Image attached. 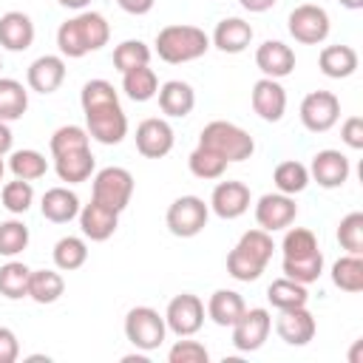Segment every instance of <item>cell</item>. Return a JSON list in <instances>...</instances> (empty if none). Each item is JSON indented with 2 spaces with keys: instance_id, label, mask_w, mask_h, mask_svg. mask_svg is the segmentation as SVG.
Returning a JSON list of instances; mask_svg holds the SVG:
<instances>
[{
  "instance_id": "obj_20",
  "label": "cell",
  "mask_w": 363,
  "mask_h": 363,
  "mask_svg": "<svg viewBox=\"0 0 363 363\" xmlns=\"http://www.w3.org/2000/svg\"><path fill=\"white\" fill-rule=\"evenodd\" d=\"M77 218H79L82 235L91 238V241H108L119 227V213L105 207V204H99V201H94V199H91V204L79 207Z\"/></svg>"
},
{
  "instance_id": "obj_15",
  "label": "cell",
  "mask_w": 363,
  "mask_h": 363,
  "mask_svg": "<svg viewBox=\"0 0 363 363\" xmlns=\"http://www.w3.org/2000/svg\"><path fill=\"white\" fill-rule=\"evenodd\" d=\"M173 128L167 125V119H159V116H150L145 122H139L136 128V150L145 156V159H162L173 150Z\"/></svg>"
},
{
  "instance_id": "obj_1",
  "label": "cell",
  "mask_w": 363,
  "mask_h": 363,
  "mask_svg": "<svg viewBox=\"0 0 363 363\" xmlns=\"http://www.w3.org/2000/svg\"><path fill=\"white\" fill-rule=\"evenodd\" d=\"M111 40V26L99 11H79L57 28V48L62 57L79 60L91 51H99Z\"/></svg>"
},
{
  "instance_id": "obj_22",
  "label": "cell",
  "mask_w": 363,
  "mask_h": 363,
  "mask_svg": "<svg viewBox=\"0 0 363 363\" xmlns=\"http://www.w3.org/2000/svg\"><path fill=\"white\" fill-rule=\"evenodd\" d=\"M210 43L224 54H241L252 43V26L241 17H224L216 23Z\"/></svg>"
},
{
  "instance_id": "obj_44",
  "label": "cell",
  "mask_w": 363,
  "mask_h": 363,
  "mask_svg": "<svg viewBox=\"0 0 363 363\" xmlns=\"http://www.w3.org/2000/svg\"><path fill=\"white\" fill-rule=\"evenodd\" d=\"M315 250H320V247H318V238H315L312 230H306V227H286V235L281 241L284 258H303V255H309Z\"/></svg>"
},
{
  "instance_id": "obj_55",
  "label": "cell",
  "mask_w": 363,
  "mask_h": 363,
  "mask_svg": "<svg viewBox=\"0 0 363 363\" xmlns=\"http://www.w3.org/2000/svg\"><path fill=\"white\" fill-rule=\"evenodd\" d=\"M3 173H6V162H3V153H0V182H3ZM3 187V184H0Z\"/></svg>"
},
{
  "instance_id": "obj_50",
  "label": "cell",
  "mask_w": 363,
  "mask_h": 363,
  "mask_svg": "<svg viewBox=\"0 0 363 363\" xmlns=\"http://www.w3.org/2000/svg\"><path fill=\"white\" fill-rule=\"evenodd\" d=\"M116 3H119V9H122V11L142 17V14H147V11L153 9V3H156V0H116Z\"/></svg>"
},
{
  "instance_id": "obj_52",
  "label": "cell",
  "mask_w": 363,
  "mask_h": 363,
  "mask_svg": "<svg viewBox=\"0 0 363 363\" xmlns=\"http://www.w3.org/2000/svg\"><path fill=\"white\" fill-rule=\"evenodd\" d=\"M11 142H14V133H11L9 122H3V119H0V153H3V156L11 150Z\"/></svg>"
},
{
  "instance_id": "obj_54",
  "label": "cell",
  "mask_w": 363,
  "mask_h": 363,
  "mask_svg": "<svg viewBox=\"0 0 363 363\" xmlns=\"http://www.w3.org/2000/svg\"><path fill=\"white\" fill-rule=\"evenodd\" d=\"M340 6H346V9L357 11V9H363V0H340Z\"/></svg>"
},
{
  "instance_id": "obj_47",
  "label": "cell",
  "mask_w": 363,
  "mask_h": 363,
  "mask_svg": "<svg viewBox=\"0 0 363 363\" xmlns=\"http://www.w3.org/2000/svg\"><path fill=\"white\" fill-rule=\"evenodd\" d=\"M167 360H170V363H207V360H210V352L204 349V343L182 337V340H176V343L170 346Z\"/></svg>"
},
{
  "instance_id": "obj_12",
  "label": "cell",
  "mask_w": 363,
  "mask_h": 363,
  "mask_svg": "<svg viewBox=\"0 0 363 363\" xmlns=\"http://www.w3.org/2000/svg\"><path fill=\"white\" fill-rule=\"evenodd\" d=\"M230 329H233V346L238 352H258L269 337L272 318L264 306H252V309H244Z\"/></svg>"
},
{
  "instance_id": "obj_7",
  "label": "cell",
  "mask_w": 363,
  "mask_h": 363,
  "mask_svg": "<svg viewBox=\"0 0 363 363\" xmlns=\"http://www.w3.org/2000/svg\"><path fill=\"white\" fill-rule=\"evenodd\" d=\"M85 113V130L91 139H96L99 145H119L128 136V116L122 111L119 102H108V105H96L82 111Z\"/></svg>"
},
{
  "instance_id": "obj_43",
  "label": "cell",
  "mask_w": 363,
  "mask_h": 363,
  "mask_svg": "<svg viewBox=\"0 0 363 363\" xmlns=\"http://www.w3.org/2000/svg\"><path fill=\"white\" fill-rule=\"evenodd\" d=\"M28 238H31L28 235V227L20 218L0 221V255H6V258L20 255L28 247Z\"/></svg>"
},
{
  "instance_id": "obj_5",
  "label": "cell",
  "mask_w": 363,
  "mask_h": 363,
  "mask_svg": "<svg viewBox=\"0 0 363 363\" xmlns=\"http://www.w3.org/2000/svg\"><path fill=\"white\" fill-rule=\"evenodd\" d=\"M167 323L164 315H159L153 306H133L125 315V337L139 349V352H153L164 343Z\"/></svg>"
},
{
  "instance_id": "obj_48",
  "label": "cell",
  "mask_w": 363,
  "mask_h": 363,
  "mask_svg": "<svg viewBox=\"0 0 363 363\" xmlns=\"http://www.w3.org/2000/svg\"><path fill=\"white\" fill-rule=\"evenodd\" d=\"M340 139L352 150H363V119L360 116H349L343 122V128H340Z\"/></svg>"
},
{
  "instance_id": "obj_38",
  "label": "cell",
  "mask_w": 363,
  "mask_h": 363,
  "mask_svg": "<svg viewBox=\"0 0 363 363\" xmlns=\"http://www.w3.org/2000/svg\"><path fill=\"white\" fill-rule=\"evenodd\" d=\"M227 164H230V162H227L224 156H218L216 150H210V147H204V145H199V147L190 153V159H187L190 173H193L196 179H204V182L221 179L224 170H227Z\"/></svg>"
},
{
  "instance_id": "obj_29",
  "label": "cell",
  "mask_w": 363,
  "mask_h": 363,
  "mask_svg": "<svg viewBox=\"0 0 363 363\" xmlns=\"http://www.w3.org/2000/svg\"><path fill=\"white\" fill-rule=\"evenodd\" d=\"M65 292V281L57 269H31L28 278V298L34 303H54Z\"/></svg>"
},
{
  "instance_id": "obj_25",
  "label": "cell",
  "mask_w": 363,
  "mask_h": 363,
  "mask_svg": "<svg viewBox=\"0 0 363 363\" xmlns=\"http://www.w3.org/2000/svg\"><path fill=\"white\" fill-rule=\"evenodd\" d=\"M79 199L74 190L68 187H51L43 193V201H40V213L43 218L54 221V224H68L71 218L79 216Z\"/></svg>"
},
{
  "instance_id": "obj_40",
  "label": "cell",
  "mask_w": 363,
  "mask_h": 363,
  "mask_svg": "<svg viewBox=\"0 0 363 363\" xmlns=\"http://www.w3.org/2000/svg\"><path fill=\"white\" fill-rule=\"evenodd\" d=\"M51 156H62V153H71V150H82V147H91V136L85 128L79 125H62L51 133Z\"/></svg>"
},
{
  "instance_id": "obj_39",
  "label": "cell",
  "mask_w": 363,
  "mask_h": 363,
  "mask_svg": "<svg viewBox=\"0 0 363 363\" xmlns=\"http://www.w3.org/2000/svg\"><path fill=\"white\" fill-rule=\"evenodd\" d=\"M281 269H284L286 278H292L298 284H312L323 272V252L315 250V252H309L303 258H284L281 261Z\"/></svg>"
},
{
  "instance_id": "obj_16",
  "label": "cell",
  "mask_w": 363,
  "mask_h": 363,
  "mask_svg": "<svg viewBox=\"0 0 363 363\" xmlns=\"http://www.w3.org/2000/svg\"><path fill=\"white\" fill-rule=\"evenodd\" d=\"M349 173H352V164H349V159H346L340 150L326 147V150H318V153L312 156L309 179H315V182H318L320 187H326V190L343 187L346 179H349Z\"/></svg>"
},
{
  "instance_id": "obj_3",
  "label": "cell",
  "mask_w": 363,
  "mask_h": 363,
  "mask_svg": "<svg viewBox=\"0 0 363 363\" xmlns=\"http://www.w3.org/2000/svg\"><path fill=\"white\" fill-rule=\"evenodd\" d=\"M156 54L159 60L170 62V65H182V62H193L199 57L207 54L210 48V37L204 34V28L199 26H164L156 34Z\"/></svg>"
},
{
  "instance_id": "obj_6",
  "label": "cell",
  "mask_w": 363,
  "mask_h": 363,
  "mask_svg": "<svg viewBox=\"0 0 363 363\" xmlns=\"http://www.w3.org/2000/svg\"><path fill=\"white\" fill-rule=\"evenodd\" d=\"M130 196H133V176L130 170L125 167H102L96 176H94V184H91V199L122 213L128 204H130Z\"/></svg>"
},
{
  "instance_id": "obj_30",
  "label": "cell",
  "mask_w": 363,
  "mask_h": 363,
  "mask_svg": "<svg viewBox=\"0 0 363 363\" xmlns=\"http://www.w3.org/2000/svg\"><path fill=\"white\" fill-rule=\"evenodd\" d=\"M267 301L281 312V309H295V306H306L309 301V292H306V284H298L292 278H275L269 286H267Z\"/></svg>"
},
{
  "instance_id": "obj_4",
  "label": "cell",
  "mask_w": 363,
  "mask_h": 363,
  "mask_svg": "<svg viewBox=\"0 0 363 363\" xmlns=\"http://www.w3.org/2000/svg\"><path fill=\"white\" fill-rule=\"evenodd\" d=\"M199 145L216 150L227 162H244L255 150L252 136L244 128H238L235 122H227V119H216V122L204 125L201 128V136H199Z\"/></svg>"
},
{
  "instance_id": "obj_31",
  "label": "cell",
  "mask_w": 363,
  "mask_h": 363,
  "mask_svg": "<svg viewBox=\"0 0 363 363\" xmlns=\"http://www.w3.org/2000/svg\"><path fill=\"white\" fill-rule=\"evenodd\" d=\"M122 91L128 94V99L133 102H147L159 94V79H156V71L147 68V65H139V68H130L122 74Z\"/></svg>"
},
{
  "instance_id": "obj_18",
  "label": "cell",
  "mask_w": 363,
  "mask_h": 363,
  "mask_svg": "<svg viewBox=\"0 0 363 363\" xmlns=\"http://www.w3.org/2000/svg\"><path fill=\"white\" fill-rule=\"evenodd\" d=\"M255 65L269 79H284L295 71V51L281 40H264L255 48Z\"/></svg>"
},
{
  "instance_id": "obj_24",
  "label": "cell",
  "mask_w": 363,
  "mask_h": 363,
  "mask_svg": "<svg viewBox=\"0 0 363 363\" xmlns=\"http://www.w3.org/2000/svg\"><path fill=\"white\" fill-rule=\"evenodd\" d=\"M159 108L164 116H173V119H182L187 116L193 108H196V91L190 82L184 79H167L162 88H159Z\"/></svg>"
},
{
  "instance_id": "obj_23",
  "label": "cell",
  "mask_w": 363,
  "mask_h": 363,
  "mask_svg": "<svg viewBox=\"0 0 363 363\" xmlns=\"http://www.w3.org/2000/svg\"><path fill=\"white\" fill-rule=\"evenodd\" d=\"M34 43V23L26 11L0 14V45L6 51H26Z\"/></svg>"
},
{
  "instance_id": "obj_56",
  "label": "cell",
  "mask_w": 363,
  "mask_h": 363,
  "mask_svg": "<svg viewBox=\"0 0 363 363\" xmlns=\"http://www.w3.org/2000/svg\"><path fill=\"white\" fill-rule=\"evenodd\" d=\"M0 68H3V57H0Z\"/></svg>"
},
{
  "instance_id": "obj_9",
  "label": "cell",
  "mask_w": 363,
  "mask_h": 363,
  "mask_svg": "<svg viewBox=\"0 0 363 363\" xmlns=\"http://www.w3.org/2000/svg\"><path fill=\"white\" fill-rule=\"evenodd\" d=\"M286 28L289 34L295 37V43H303V45H318L329 37V14L323 6H315V3H301L289 11V20H286Z\"/></svg>"
},
{
  "instance_id": "obj_2",
  "label": "cell",
  "mask_w": 363,
  "mask_h": 363,
  "mask_svg": "<svg viewBox=\"0 0 363 363\" xmlns=\"http://www.w3.org/2000/svg\"><path fill=\"white\" fill-rule=\"evenodd\" d=\"M272 250H275L272 233H267V230H261V227L247 230V233L238 238V244L230 250V255H227V272H230L235 281H244V284L258 281L261 272L267 269L269 258H272Z\"/></svg>"
},
{
  "instance_id": "obj_34",
  "label": "cell",
  "mask_w": 363,
  "mask_h": 363,
  "mask_svg": "<svg viewBox=\"0 0 363 363\" xmlns=\"http://www.w3.org/2000/svg\"><path fill=\"white\" fill-rule=\"evenodd\" d=\"M88 261V244L79 235H62L54 244V267L62 272H74Z\"/></svg>"
},
{
  "instance_id": "obj_53",
  "label": "cell",
  "mask_w": 363,
  "mask_h": 363,
  "mask_svg": "<svg viewBox=\"0 0 363 363\" xmlns=\"http://www.w3.org/2000/svg\"><path fill=\"white\" fill-rule=\"evenodd\" d=\"M60 6H65V9H77V11H85V6L91 3V0H57Z\"/></svg>"
},
{
  "instance_id": "obj_32",
  "label": "cell",
  "mask_w": 363,
  "mask_h": 363,
  "mask_svg": "<svg viewBox=\"0 0 363 363\" xmlns=\"http://www.w3.org/2000/svg\"><path fill=\"white\" fill-rule=\"evenodd\" d=\"M28 111V91L11 77H0V119L14 122Z\"/></svg>"
},
{
  "instance_id": "obj_33",
  "label": "cell",
  "mask_w": 363,
  "mask_h": 363,
  "mask_svg": "<svg viewBox=\"0 0 363 363\" xmlns=\"http://www.w3.org/2000/svg\"><path fill=\"white\" fill-rule=\"evenodd\" d=\"M272 182L278 187V193H286V196H295V193H303L306 184H309V167L298 159H286L275 167L272 173Z\"/></svg>"
},
{
  "instance_id": "obj_10",
  "label": "cell",
  "mask_w": 363,
  "mask_h": 363,
  "mask_svg": "<svg viewBox=\"0 0 363 363\" xmlns=\"http://www.w3.org/2000/svg\"><path fill=\"white\" fill-rule=\"evenodd\" d=\"M340 119V99L332 91H309L301 102V122L309 133H326Z\"/></svg>"
},
{
  "instance_id": "obj_42",
  "label": "cell",
  "mask_w": 363,
  "mask_h": 363,
  "mask_svg": "<svg viewBox=\"0 0 363 363\" xmlns=\"http://www.w3.org/2000/svg\"><path fill=\"white\" fill-rule=\"evenodd\" d=\"M0 199H3V207L11 216H23L34 204V187H31V182H23V179L6 182L0 187Z\"/></svg>"
},
{
  "instance_id": "obj_35",
  "label": "cell",
  "mask_w": 363,
  "mask_h": 363,
  "mask_svg": "<svg viewBox=\"0 0 363 363\" xmlns=\"http://www.w3.org/2000/svg\"><path fill=\"white\" fill-rule=\"evenodd\" d=\"M28 278H31V269L23 261L3 264L0 267V295L9 301L28 298Z\"/></svg>"
},
{
  "instance_id": "obj_11",
  "label": "cell",
  "mask_w": 363,
  "mask_h": 363,
  "mask_svg": "<svg viewBox=\"0 0 363 363\" xmlns=\"http://www.w3.org/2000/svg\"><path fill=\"white\" fill-rule=\"evenodd\" d=\"M164 323L173 335L179 337H193L201 326H204V303L199 295L193 292H182L176 298H170L167 309H164Z\"/></svg>"
},
{
  "instance_id": "obj_14",
  "label": "cell",
  "mask_w": 363,
  "mask_h": 363,
  "mask_svg": "<svg viewBox=\"0 0 363 363\" xmlns=\"http://www.w3.org/2000/svg\"><path fill=\"white\" fill-rule=\"evenodd\" d=\"M250 201H252L250 187H247L244 182L227 179V182H218V184L213 187L210 210H213L218 218L233 221V218H238V216H244V213L250 210Z\"/></svg>"
},
{
  "instance_id": "obj_37",
  "label": "cell",
  "mask_w": 363,
  "mask_h": 363,
  "mask_svg": "<svg viewBox=\"0 0 363 363\" xmlns=\"http://www.w3.org/2000/svg\"><path fill=\"white\" fill-rule=\"evenodd\" d=\"M332 284L343 292H360L363 289V258L360 255H343L332 264Z\"/></svg>"
},
{
  "instance_id": "obj_51",
  "label": "cell",
  "mask_w": 363,
  "mask_h": 363,
  "mask_svg": "<svg viewBox=\"0 0 363 363\" xmlns=\"http://www.w3.org/2000/svg\"><path fill=\"white\" fill-rule=\"evenodd\" d=\"M238 3H241L247 11H252V14H261V11H269V9H272L278 0H238Z\"/></svg>"
},
{
  "instance_id": "obj_46",
  "label": "cell",
  "mask_w": 363,
  "mask_h": 363,
  "mask_svg": "<svg viewBox=\"0 0 363 363\" xmlns=\"http://www.w3.org/2000/svg\"><path fill=\"white\" fill-rule=\"evenodd\" d=\"M108 102H119V94H116V88L108 79H88L82 85V91H79L82 111L96 108V105H108Z\"/></svg>"
},
{
  "instance_id": "obj_13",
  "label": "cell",
  "mask_w": 363,
  "mask_h": 363,
  "mask_svg": "<svg viewBox=\"0 0 363 363\" xmlns=\"http://www.w3.org/2000/svg\"><path fill=\"white\" fill-rule=\"evenodd\" d=\"M295 216H298V204L286 193H264L255 204V221L267 233L286 230L295 221Z\"/></svg>"
},
{
  "instance_id": "obj_21",
  "label": "cell",
  "mask_w": 363,
  "mask_h": 363,
  "mask_svg": "<svg viewBox=\"0 0 363 363\" xmlns=\"http://www.w3.org/2000/svg\"><path fill=\"white\" fill-rule=\"evenodd\" d=\"M62 79H65V60L57 54L37 57L26 71V82L37 94H54L62 85Z\"/></svg>"
},
{
  "instance_id": "obj_41",
  "label": "cell",
  "mask_w": 363,
  "mask_h": 363,
  "mask_svg": "<svg viewBox=\"0 0 363 363\" xmlns=\"http://www.w3.org/2000/svg\"><path fill=\"white\" fill-rule=\"evenodd\" d=\"M147 62H150V48L142 40H122L113 48V68L119 74H125L130 68H139V65H147Z\"/></svg>"
},
{
  "instance_id": "obj_26",
  "label": "cell",
  "mask_w": 363,
  "mask_h": 363,
  "mask_svg": "<svg viewBox=\"0 0 363 363\" xmlns=\"http://www.w3.org/2000/svg\"><path fill=\"white\" fill-rule=\"evenodd\" d=\"M357 51L352 45H323L318 54V65L329 79H346L357 71Z\"/></svg>"
},
{
  "instance_id": "obj_27",
  "label": "cell",
  "mask_w": 363,
  "mask_h": 363,
  "mask_svg": "<svg viewBox=\"0 0 363 363\" xmlns=\"http://www.w3.org/2000/svg\"><path fill=\"white\" fill-rule=\"evenodd\" d=\"M94 153L91 147H82V150H71V153H62V156H54V170L60 176V182H68V184H79V182H88L91 173H94Z\"/></svg>"
},
{
  "instance_id": "obj_17",
  "label": "cell",
  "mask_w": 363,
  "mask_h": 363,
  "mask_svg": "<svg viewBox=\"0 0 363 363\" xmlns=\"http://www.w3.org/2000/svg\"><path fill=\"white\" fill-rule=\"evenodd\" d=\"M252 111L264 119V122H281L284 119V111H286V91L278 79H269V77H261L255 85H252Z\"/></svg>"
},
{
  "instance_id": "obj_36",
  "label": "cell",
  "mask_w": 363,
  "mask_h": 363,
  "mask_svg": "<svg viewBox=\"0 0 363 363\" xmlns=\"http://www.w3.org/2000/svg\"><path fill=\"white\" fill-rule=\"evenodd\" d=\"M9 170L14 173V179L37 182V179H43V176H45L48 162H45V156H43L40 150L26 147V150H14V153L9 156Z\"/></svg>"
},
{
  "instance_id": "obj_45",
  "label": "cell",
  "mask_w": 363,
  "mask_h": 363,
  "mask_svg": "<svg viewBox=\"0 0 363 363\" xmlns=\"http://www.w3.org/2000/svg\"><path fill=\"white\" fill-rule=\"evenodd\" d=\"M337 241L349 255H363V213H349L340 218Z\"/></svg>"
},
{
  "instance_id": "obj_8",
  "label": "cell",
  "mask_w": 363,
  "mask_h": 363,
  "mask_svg": "<svg viewBox=\"0 0 363 363\" xmlns=\"http://www.w3.org/2000/svg\"><path fill=\"white\" fill-rule=\"evenodd\" d=\"M210 218V204H204V199L199 196H179L170 207H167V230L176 238H193L207 227Z\"/></svg>"
},
{
  "instance_id": "obj_28",
  "label": "cell",
  "mask_w": 363,
  "mask_h": 363,
  "mask_svg": "<svg viewBox=\"0 0 363 363\" xmlns=\"http://www.w3.org/2000/svg\"><path fill=\"white\" fill-rule=\"evenodd\" d=\"M244 309H247V303L235 289H216L207 301V318L216 326H233Z\"/></svg>"
},
{
  "instance_id": "obj_49",
  "label": "cell",
  "mask_w": 363,
  "mask_h": 363,
  "mask_svg": "<svg viewBox=\"0 0 363 363\" xmlns=\"http://www.w3.org/2000/svg\"><path fill=\"white\" fill-rule=\"evenodd\" d=\"M20 357V340L9 326H0V363H14Z\"/></svg>"
},
{
  "instance_id": "obj_19",
  "label": "cell",
  "mask_w": 363,
  "mask_h": 363,
  "mask_svg": "<svg viewBox=\"0 0 363 363\" xmlns=\"http://www.w3.org/2000/svg\"><path fill=\"white\" fill-rule=\"evenodd\" d=\"M275 332L286 346H306L315 337V318L306 306L281 309V315L275 320Z\"/></svg>"
}]
</instances>
